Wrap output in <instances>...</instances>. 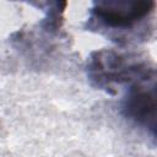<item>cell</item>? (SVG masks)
<instances>
[{
    "label": "cell",
    "mask_w": 157,
    "mask_h": 157,
    "mask_svg": "<svg viewBox=\"0 0 157 157\" xmlns=\"http://www.w3.org/2000/svg\"><path fill=\"white\" fill-rule=\"evenodd\" d=\"M148 81H141L131 85L124 102L123 113L125 117L142 124L155 134L156 126V92L155 82L148 85Z\"/></svg>",
    "instance_id": "obj_3"
},
{
    "label": "cell",
    "mask_w": 157,
    "mask_h": 157,
    "mask_svg": "<svg viewBox=\"0 0 157 157\" xmlns=\"http://www.w3.org/2000/svg\"><path fill=\"white\" fill-rule=\"evenodd\" d=\"M153 9V1H98L92 9V16L110 28H130Z\"/></svg>",
    "instance_id": "obj_2"
},
{
    "label": "cell",
    "mask_w": 157,
    "mask_h": 157,
    "mask_svg": "<svg viewBox=\"0 0 157 157\" xmlns=\"http://www.w3.org/2000/svg\"><path fill=\"white\" fill-rule=\"evenodd\" d=\"M88 76L97 86L112 88L113 85L141 82L155 78L153 67L136 61L114 50H101L92 54L87 66Z\"/></svg>",
    "instance_id": "obj_1"
}]
</instances>
